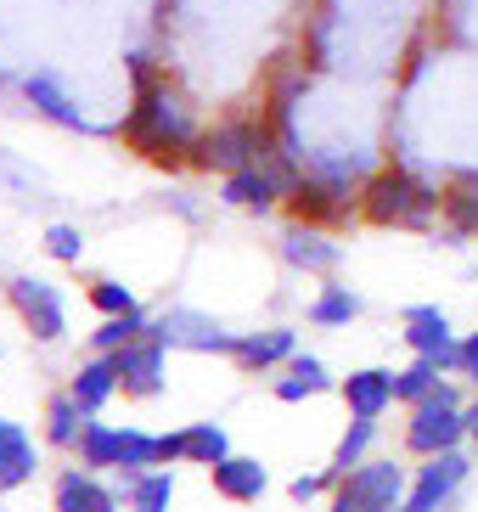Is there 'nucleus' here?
I'll return each mask as SVG.
<instances>
[{"label":"nucleus","instance_id":"nucleus-1","mask_svg":"<svg viewBox=\"0 0 478 512\" xmlns=\"http://www.w3.org/2000/svg\"><path fill=\"white\" fill-rule=\"evenodd\" d=\"M130 79H135V102H130V119H124V141L141 158H152V164H175L180 152L197 147L192 113H186L180 91H169L164 79H152L141 51L130 57Z\"/></svg>","mask_w":478,"mask_h":512},{"label":"nucleus","instance_id":"nucleus-2","mask_svg":"<svg viewBox=\"0 0 478 512\" xmlns=\"http://www.w3.org/2000/svg\"><path fill=\"white\" fill-rule=\"evenodd\" d=\"M360 214L372 226H400V231H422L434 214H445V197L434 186H422L411 169H377L372 181L360 186Z\"/></svg>","mask_w":478,"mask_h":512},{"label":"nucleus","instance_id":"nucleus-3","mask_svg":"<svg viewBox=\"0 0 478 512\" xmlns=\"http://www.w3.org/2000/svg\"><path fill=\"white\" fill-rule=\"evenodd\" d=\"M276 136H270V124L265 119H225L214 124L209 136H197L192 158L203 169H220V175H237V169H254V164H270L276 158Z\"/></svg>","mask_w":478,"mask_h":512},{"label":"nucleus","instance_id":"nucleus-4","mask_svg":"<svg viewBox=\"0 0 478 512\" xmlns=\"http://www.w3.org/2000/svg\"><path fill=\"white\" fill-rule=\"evenodd\" d=\"M467 434V411L456 406V389L450 383H434V394H422L411 406V422H405V445L417 456H439V451H456Z\"/></svg>","mask_w":478,"mask_h":512},{"label":"nucleus","instance_id":"nucleus-5","mask_svg":"<svg viewBox=\"0 0 478 512\" xmlns=\"http://www.w3.org/2000/svg\"><path fill=\"white\" fill-rule=\"evenodd\" d=\"M12 310L23 316V327L40 338V344H57L62 327H68V310H62V293L45 276H12Z\"/></svg>","mask_w":478,"mask_h":512},{"label":"nucleus","instance_id":"nucleus-6","mask_svg":"<svg viewBox=\"0 0 478 512\" xmlns=\"http://www.w3.org/2000/svg\"><path fill=\"white\" fill-rule=\"evenodd\" d=\"M405 344L428 355L439 372H462V344L450 338V316L439 304H417V310H405Z\"/></svg>","mask_w":478,"mask_h":512},{"label":"nucleus","instance_id":"nucleus-7","mask_svg":"<svg viewBox=\"0 0 478 512\" xmlns=\"http://www.w3.org/2000/svg\"><path fill=\"white\" fill-rule=\"evenodd\" d=\"M164 338L147 332V338H135V344L113 349V366H119V389L135 394V400H147V394L164 389Z\"/></svg>","mask_w":478,"mask_h":512},{"label":"nucleus","instance_id":"nucleus-8","mask_svg":"<svg viewBox=\"0 0 478 512\" xmlns=\"http://www.w3.org/2000/svg\"><path fill=\"white\" fill-rule=\"evenodd\" d=\"M338 496H349L355 507H366V512H389V507H400V496H405V467L360 462V467L344 473V490H338Z\"/></svg>","mask_w":478,"mask_h":512},{"label":"nucleus","instance_id":"nucleus-9","mask_svg":"<svg viewBox=\"0 0 478 512\" xmlns=\"http://www.w3.org/2000/svg\"><path fill=\"white\" fill-rule=\"evenodd\" d=\"M152 332H158L169 349H203V355H231V349H237V338L220 332V321L203 316V310H164V321Z\"/></svg>","mask_w":478,"mask_h":512},{"label":"nucleus","instance_id":"nucleus-10","mask_svg":"<svg viewBox=\"0 0 478 512\" xmlns=\"http://www.w3.org/2000/svg\"><path fill=\"white\" fill-rule=\"evenodd\" d=\"M462 479H467V456L462 451L428 456V467H422L417 484H411V512H439L456 490H462Z\"/></svg>","mask_w":478,"mask_h":512},{"label":"nucleus","instance_id":"nucleus-11","mask_svg":"<svg viewBox=\"0 0 478 512\" xmlns=\"http://www.w3.org/2000/svg\"><path fill=\"white\" fill-rule=\"evenodd\" d=\"M287 209H293L299 226H332V220H344L349 214V192H338V186H327L321 175L304 169V181L287 192Z\"/></svg>","mask_w":478,"mask_h":512},{"label":"nucleus","instance_id":"nucleus-12","mask_svg":"<svg viewBox=\"0 0 478 512\" xmlns=\"http://www.w3.org/2000/svg\"><path fill=\"white\" fill-rule=\"evenodd\" d=\"M23 96H29V107L40 113V119L62 124V130H79V136H102V124H90L85 113L74 107V96L62 91L51 74H29V79H23Z\"/></svg>","mask_w":478,"mask_h":512},{"label":"nucleus","instance_id":"nucleus-13","mask_svg":"<svg viewBox=\"0 0 478 512\" xmlns=\"http://www.w3.org/2000/svg\"><path fill=\"white\" fill-rule=\"evenodd\" d=\"M282 259L293 265V271L327 276V271H338V259H344V248H338V242H327L315 226H293V231L282 237Z\"/></svg>","mask_w":478,"mask_h":512},{"label":"nucleus","instance_id":"nucleus-14","mask_svg":"<svg viewBox=\"0 0 478 512\" xmlns=\"http://www.w3.org/2000/svg\"><path fill=\"white\" fill-rule=\"evenodd\" d=\"M220 197H225V203H237V209H270L276 197H287V181L270 164H254V169L225 175V192Z\"/></svg>","mask_w":478,"mask_h":512},{"label":"nucleus","instance_id":"nucleus-15","mask_svg":"<svg viewBox=\"0 0 478 512\" xmlns=\"http://www.w3.org/2000/svg\"><path fill=\"white\" fill-rule=\"evenodd\" d=\"M248 372H265V366H287L293 355H299V332L293 327H270V332H248V338H237V349H231Z\"/></svg>","mask_w":478,"mask_h":512},{"label":"nucleus","instance_id":"nucleus-16","mask_svg":"<svg viewBox=\"0 0 478 512\" xmlns=\"http://www.w3.org/2000/svg\"><path fill=\"white\" fill-rule=\"evenodd\" d=\"M389 400H394V372H383V366H366V372L344 377V406L355 411V417L377 422L389 411Z\"/></svg>","mask_w":478,"mask_h":512},{"label":"nucleus","instance_id":"nucleus-17","mask_svg":"<svg viewBox=\"0 0 478 512\" xmlns=\"http://www.w3.org/2000/svg\"><path fill=\"white\" fill-rule=\"evenodd\" d=\"M214 473V490H220L225 501H259L265 496V467L254 462V456H225V462L209 467Z\"/></svg>","mask_w":478,"mask_h":512},{"label":"nucleus","instance_id":"nucleus-18","mask_svg":"<svg viewBox=\"0 0 478 512\" xmlns=\"http://www.w3.org/2000/svg\"><path fill=\"white\" fill-rule=\"evenodd\" d=\"M85 406V417L90 411H102L113 394H119V366H113V355H90L85 366H79V377H74V389H68Z\"/></svg>","mask_w":478,"mask_h":512},{"label":"nucleus","instance_id":"nucleus-19","mask_svg":"<svg viewBox=\"0 0 478 512\" xmlns=\"http://www.w3.org/2000/svg\"><path fill=\"white\" fill-rule=\"evenodd\" d=\"M34 479V445L17 422L0 417V490H17V484Z\"/></svg>","mask_w":478,"mask_h":512},{"label":"nucleus","instance_id":"nucleus-20","mask_svg":"<svg viewBox=\"0 0 478 512\" xmlns=\"http://www.w3.org/2000/svg\"><path fill=\"white\" fill-rule=\"evenodd\" d=\"M57 512H119L113 496L90 473H62L57 479Z\"/></svg>","mask_w":478,"mask_h":512},{"label":"nucleus","instance_id":"nucleus-21","mask_svg":"<svg viewBox=\"0 0 478 512\" xmlns=\"http://www.w3.org/2000/svg\"><path fill=\"white\" fill-rule=\"evenodd\" d=\"M321 389H332V377H327V366L315 361V355H293L287 361V377L276 383V400H310V394H321Z\"/></svg>","mask_w":478,"mask_h":512},{"label":"nucleus","instance_id":"nucleus-22","mask_svg":"<svg viewBox=\"0 0 478 512\" xmlns=\"http://www.w3.org/2000/svg\"><path fill=\"white\" fill-rule=\"evenodd\" d=\"M355 316H360V299L349 293L344 282H327L321 293H315V304H310V321H315V327H349Z\"/></svg>","mask_w":478,"mask_h":512},{"label":"nucleus","instance_id":"nucleus-23","mask_svg":"<svg viewBox=\"0 0 478 512\" xmlns=\"http://www.w3.org/2000/svg\"><path fill=\"white\" fill-rule=\"evenodd\" d=\"M119 445H124L119 428H107V422H85V434H79V462H85V467H119Z\"/></svg>","mask_w":478,"mask_h":512},{"label":"nucleus","instance_id":"nucleus-24","mask_svg":"<svg viewBox=\"0 0 478 512\" xmlns=\"http://www.w3.org/2000/svg\"><path fill=\"white\" fill-rule=\"evenodd\" d=\"M45 434H51V445H79V434H85V406H79L74 394H57V400H51Z\"/></svg>","mask_w":478,"mask_h":512},{"label":"nucleus","instance_id":"nucleus-25","mask_svg":"<svg viewBox=\"0 0 478 512\" xmlns=\"http://www.w3.org/2000/svg\"><path fill=\"white\" fill-rule=\"evenodd\" d=\"M225 456H231V439H225L220 422H197V428H186V462L214 467V462H225Z\"/></svg>","mask_w":478,"mask_h":512},{"label":"nucleus","instance_id":"nucleus-26","mask_svg":"<svg viewBox=\"0 0 478 512\" xmlns=\"http://www.w3.org/2000/svg\"><path fill=\"white\" fill-rule=\"evenodd\" d=\"M147 316H141V310H130V316H107L102 327L90 332V338H96V349H102V355H113V349H124V344H135V338H147Z\"/></svg>","mask_w":478,"mask_h":512},{"label":"nucleus","instance_id":"nucleus-27","mask_svg":"<svg viewBox=\"0 0 478 512\" xmlns=\"http://www.w3.org/2000/svg\"><path fill=\"white\" fill-rule=\"evenodd\" d=\"M372 439H377V422L355 417V428H349V434L338 439V456H332V473L344 479L349 467H360V462H366V451H372Z\"/></svg>","mask_w":478,"mask_h":512},{"label":"nucleus","instance_id":"nucleus-28","mask_svg":"<svg viewBox=\"0 0 478 512\" xmlns=\"http://www.w3.org/2000/svg\"><path fill=\"white\" fill-rule=\"evenodd\" d=\"M434 383H439V366L428 361V355H417L405 372H394V400H411V406H417L422 394H434Z\"/></svg>","mask_w":478,"mask_h":512},{"label":"nucleus","instance_id":"nucleus-29","mask_svg":"<svg viewBox=\"0 0 478 512\" xmlns=\"http://www.w3.org/2000/svg\"><path fill=\"white\" fill-rule=\"evenodd\" d=\"M445 214L456 220V231L478 237V175H473V181H462L456 192H445Z\"/></svg>","mask_w":478,"mask_h":512},{"label":"nucleus","instance_id":"nucleus-30","mask_svg":"<svg viewBox=\"0 0 478 512\" xmlns=\"http://www.w3.org/2000/svg\"><path fill=\"white\" fill-rule=\"evenodd\" d=\"M175 479L169 473H135V512H169Z\"/></svg>","mask_w":478,"mask_h":512},{"label":"nucleus","instance_id":"nucleus-31","mask_svg":"<svg viewBox=\"0 0 478 512\" xmlns=\"http://www.w3.org/2000/svg\"><path fill=\"white\" fill-rule=\"evenodd\" d=\"M124 445H119V467H130V473H141V467H158V439L141 434V428H119Z\"/></svg>","mask_w":478,"mask_h":512},{"label":"nucleus","instance_id":"nucleus-32","mask_svg":"<svg viewBox=\"0 0 478 512\" xmlns=\"http://www.w3.org/2000/svg\"><path fill=\"white\" fill-rule=\"evenodd\" d=\"M90 304H96L102 316H130V310H141L124 282H90Z\"/></svg>","mask_w":478,"mask_h":512},{"label":"nucleus","instance_id":"nucleus-33","mask_svg":"<svg viewBox=\"0 0 478 512\" xmlns=\"http://www.w3.org/2000/svg\"><path fill=\"white\" fill-rule=\"evenodd\" d=\"M45 254L62 259V265H79V254H85V231L79 226H51L45 231Z\"/></svg>","mask_w":478,"mask_h":512},{"label":"nucleus","instance_id":"nucleus-34","mask_svg":"<svg viewBox=\"0 0 478 512\" xmlns=\"http://www.w3.org/2000/svg\"><path fill=\"white\" fill-rule=\"evenodd\" d=\"M180 456H186V428L158 439V462H180Z\"/></svg>","mask_w":478,"mask_h":512},{"label":"nucleus","instance_id":"nucleus-35","mask_svg":"<svg viewBox=\"0 0 478 512\" xmlns=\"http://www.w3.org/2000/svg\"><path fill=\"white\" fill-rule=\"evenodd\" d=\"M338 479V473H327V479H293V501H310V496H321L327 484Z\"/></svg>","mask_w":478,"mask_h":512},{"label":"nucleus","instance_id":"nucleus-36","mask_svg":"<svg viewBox=\"0 0 478 512\" xmlns=\"http://www.w3.org/2000/svg\"><path fill=\"white\" fill-rule=\"evenodd\" d=\"M462 372H467V377H473V383H478V332H473V338H467V344H462Z\"/></svg>","mask_w":478,"mask_h":512},{"label":"nucleus","instance_id":"nucleus-37","mask_svg":"<svg viewBox=\"0 0 478 512\" xmlns=\"http://www.w3.org/2000/svg\"><path fill=\"white\" fill-rule=\"evenodd\" d=\"M332 512H366V507H355L349 496H338V501H332Z\"/></svg>","mask_w":478,"mask_h":512},{"label":"nucleus","instance_id":"nucleus-38","mask_svg":"<svg viewBox=\"0 0 478 512\" xmlns=\"http://www.w3.org/2000/svg\"><path fill=\"white\" fill-rule=\"evenodd\" d=\"M467 434L478 439V400H473V411H467Z\"/></svg>","mask_w":478,"mask_h":512},{"label":"nucleus","instance_id":"nucleus-39","mask_svg":"<svg viewBox=\"0 0 478 512\" xmlns=\"http://www.w3.org/2000/svg\"><path fill=\"white\" fill-rule=\"evenodd\" d=\"M0 85H6V68H0Z\"/></svg>","mask_w":478,"mask_h":512},{"label":"nucleus","instance_id":"nucleus-40","mask_svg":"<svg viewBox=\"0 0 478 512\" xmlns=\"http://www.w3.org/2000/svg\"><path fill=\"white\" fill-rule=\"evenodd\" d=\"M389 512H400V507H389Z\"/></svg>","mask_w":478,"mask_h":512},{"label":"nucleus","instance_id":"nucleus-41","mask_svg":"<svg viewBox=\"0 0 478 512\" xmlns=\"http://www.w3.org/2000/svg\"><path fill=\"white\" fill-rule=\"evenodd\" d=\"M405 512H411V507H405Z\"/></svg>","mask_w":478,"mask_h":512}]
</instances>
